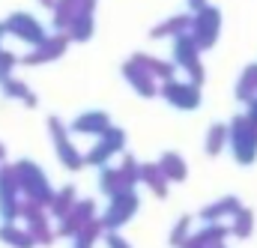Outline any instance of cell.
I'll return each instance as SVG.
<instances>
[{
  "label": "cell",
  "mask_w": 257,
  "mask_h": 248,
  "mask_svg": "<svg viewBox=\"0 0 257 248\" xmlns=\"http://www.w3.org/2000/svg\"><path fill=\"white\" fill-rule=\"evenodd\" d=\"M12 171H15V180H18L21 194H24L27 200H33V203H39V206L48 209V203H51V197H54V188H51V183H48L45 171H42L36 162H30V159L15 162Z\"/></svg>",
  "instance_id": "1"
},
{
  "label": "cell",
  "mask_w": 257,
  "mask_h": 248,
  "mask_svg": "<svg viewBox=\"0 0 257 248\" xmlns=\"http://www.w3.org/2000/svg\"><path fill=\"white\" fill-rule=\"evenodd\" d=\"M227 147L233 153V159L239 165H254L257 159V132L251 129V123L245 120V114L233 117L227 123Z\"/></svg>",
  "instance_id": "2"
},
{
  "label": "cell",
  "mask_w": 257,
  "mask_h": 248,
  "mask_svg": "<svg viewBox=\"0 0 257 248\" xmlns=\"http://www.w3.org/2000/svg\"><path fill=\"white\" fill-rule=\"evenodd\" d=\"M218 30H221V12H218V6L206 3L200 12H192V30H189V36L194 39V45L200 51H206V48H212L218 42Z\"/></svg>",
  "instance_id": "3"
},
{
  "label": "cell",
  "mask_w": 257,
  "mask_h": 248,
  "mask_svg": "<svg viewBox=\"0 0 257 248\" xmlns=\"http://www.w3.org/2000/svg\"><path fill=\"white\" fill-rule=\"evenodd\" d=\"M108 200H111V203H108L105 215L99 218L105 230H120L126 221H132V218H135V212H138V206H141V200H138L135 188H123V191L111 194Z\"/></svg>",
  "instance_id": "4"
},
{
  "label": "cell",
  "mask_w": 257,
  "mask_h": 248,
  "mask_svg": "<svg viewBox=\"0 0 257 248\" xmlns=\"http://www.w3.org/2000/svg\"><path fill=\"white\" fill-rule=\"evenodd\" d=\"M123 150H126V132L117 129V126H108V129L99 135V141L84 153V165L105 168V165L111 162V156H117V153H123Z\"/></svg>",
  "instance_id": "5"
},
{
  "label": "cell",
  "mask_w": 257,
  "mask_h": 248,
  "mask_svg": "<svg viewBox=\"0 0 257 248\" xmlns=\"http://www.w3.org/2000/svg\"><path fill=\"white\" fill-rule=\"evenodd\" d=\"M174 63H177V69H183L189 75L192 84H197V87L203 84L206 72H203V63H200V48L194 45V39L189 33L174 36Z\"/></svg>",
  "instance_id": "6"
},
{
  "label": "cell",
  "mask_w": 257,
  "mask_h": 248,
  "mask_svg": "<svg viewBox=\"0 0 257 248\" xmlns=\"http://www.w3.org/2000/svg\"><path fill=\"white\" fill-rule=\"evenodd\" d=\"M48 129H51V141H54V150L60 156V165L69 168V171H81L84 168V153H78V147L72 144L69 126L60 117H48Z\"/></svg>",
  "instance_id": "7"
},
{
  "label": "cell",
  "mask_w": 257,
  "mask_h": 248,
  "mask_svg": "<svg viewBox=\"0 0 257 248\" xmlns=\"http://www.w3.org/2000/svg\"><path fill=\"white\" fill-rule=\"evenodd\" d=\"M0 218L3 221L21 218V188H18L12 165H0Z\"/></svg>",
  "instance_id": "8"
},
{
  "label": "cell",
  "mask_w": 257,
  "mask_h": 248,
  "mask_svg": "<svg viewBox=\"0 0 257 248\" xmlns=\"http://www.w3.org/2000/svg\"><path fill=\"white\" fill-rule=\"evenodd\" d=\"M159 96H165L174 108H180V111H194V108H200V87L192 84V81H177V78H171V81H162L159 84Z\"/></svg>",
  "instance_id": "9"
},
{
  "label": "cell",
  "mask_w": 257,
  "mask_h": 248,
  "mask_svg": "<svg viewBox=\"0 0 257 248\" xmlns=\"http://www.w3.org/2000/svg\"><path fill=\"white\" fill-rule=\"evenodd\" d=\"M3 27H6V33L9 36H15V39H21V42H27L30 48L33 45H39V42H45V27L30 15V12H12L6 21H3Z\"/></svg>",
  "instance_id": "10"
},
{
  "label": "cell",
  "mask_w": 257,
  "mask_h": 248,
  "mask_svg": "<svg viewBox=\"0 0 257 248\" xmlns=\"http://www.w3.org/2000/svg\"><path fill=\"white\" fill-rule=\"evenodd\" d=\"M66 48H69V36H66V33H54V36H45V42L33 45V48H30V51H27L18 63H24V66L51 63V60H57V57H63Z\"/></svg>",
  "instance_id": "11"
},
{
  "label": "cell",
  "mask_w": 257,
  "mask_h": 248,
  "mask_svg": "<svg viewBox=\"0 0 257 248\" xmlns=\"http://www.w3.org/2000/svg\"><path fill=\"white\" fill-rule=\"evenodd\" d=\"M227 236H230V230H227L221 221H209V224H203L200 230H192V236H189L180 248H218V245H224Z\"/></svg>",
  "instance_id": "12"
},
{
  "label": "cell",
  "mask_w": 257,
  "mask_h": 248,
  "mask_svg": "<svg viewBox=\"0 0 257 248\" xmlns=\"http://www.w3.org/2000/svg\"><path fill=\"white\" fill-rule=\"evenodd\" d=\"M123 75H126V81L132 84V90H135V93H141L144 99L159 96V84H156V78H153L141 63L126 60V63H123Z\"/></svg>",
  "instance_id": "13"
},
{
  "label": "cell",
  "mask_w": 257,
  "mask_h": 248,
  "mask_svg": "<svg viewBox=\"0 0 257 248\" xmlns=\"http://www.w3.org/2000/svg\"><path fill=\"white\" fill-rule=\"evenodd\" d=\"M111 126V117L105 114V111H84V114H78L72 126H69V132H75V135H93V138H99L105 129Z\"/></svg>",
  "instance_id": "14"
},
{
  "label": "cell",
  "mask_w": 257,
  "mask_h": 248,
  "mask_svg": "<svg viewBox=\"0 0 257 248\" xmlns=\"http://www.w3.org/2000/svg\"><path fill=\"white\" fill-rule=\"evenodd\" d=\"M192 30V12H180V15H171L168 21H162V24H156L153 27V39H165V36H183V33H189Z\"/></svg>",
  "instance_id": "15"
},
{
  "label": "cell",
  "mask_w": 257,
  "mask_h": 248,
  "mask_svg": "<svg viewBox=\"0 0 257 248\" xmlns=\"http://www.w3.org/2000/svg\"><path fill=\"white\" fill-rule=\"evenodd\" d=\"M239 206H242V203H239V197L227 194V197H221V200H215V203L203 206V209H200V221H203V224H209V221H224V218H230Z\"/></svg>",
  "instance_id": "16"
},
{
  "label": "cell",
  "mask_w": 257,
  "mask_h": 248,
  "mask_svg": "<svg viewBox=\"0 0 257 248\" xmlns=\"http://www.w3.org/2000/svg\"><path fill=\"white\" fill-rule=\"evenodd\" d=\"M141 183L153 191V197H168V180H165L159 162H144L141 165Z\"/></svg>",
  "instance_id": "17"
},
{
  "label": "cell",
  "mask_w": 257,
  "mask_h": 248,
  "mask_svg": "<svg viewBox=\"0 0 257 248\" xmlns=\"http://www.w3.org/2000/svg\"><path fill=\"white\" fill-rule=\"evenodd\" d=\"M132 60L141 63V66H144L156 81H171V78H177V63L159 60V57H153V54H135Z\"/></svg>",
  "instance_id": "18"
},
{
  "label": "cell",
  "mask_w": 257,
  "mask_h": 248,
  "mask_svg": "<svg viewBox=\"0 0 257 248\" xmlns=\"http://www.w3.org/2000/svg\"><path fill=\"white\" fill-rule=\"evenodd\" d=\"M93 30H96L93 12L78 9V12H75V18H72V24L66 27V36H69V42H87V39L93 36Z\"/></svg>",
  "instance_id": "19"
},
{
  "label": "cell",
  "mask_w": 257,
  "mask_h": 248,
  "mask_svg": "<svg viewBox=\"0 0 257 248\" xmlns=\"http://www.w3.org/2000/svg\"><path fill=\"white\" fill-rule=\"evenodd\" d=\"M0 242H6L12 248H36V239L30 236V230L18 227L15 221H3L0 224Z\"/></svg>",
  "instance_id": "20"
},
{
  "label": "cell",
  "mask_w": 257,
  "mask_h": 248,
  "mask_svg": "<svg viewBox=\"0 0 257 248\" xmlns=\"http://www.w3.org/2000/svg\"><path fill=\"white\" fill-rule=\"evenodd\" d=\"M159 168H162V174H165L168 183H183V180L189 177V165L183 162L180 153H165V156L159 159Z\"/></svg>",
  "instance_id": "21"
},
{
  "label": "cell",
  "mask_w": 257,
  "mask_h": 248,
  "mask_svg": "<svg viewBox=\"0 0 257 248\" xmlns=\"http://www.w3.org/2000/svg\"><path fill=\"white\" fill-rule=\"evenodd\" d=\"M27 230H30V236L36 239V245H51L54 242V227H51V221H48V209L45 212H39V215H33V218H27Z\"/></svg>",
  "instance_id": "22"
},
{
  "label": "cell",
  "mask_w": 257,
  "mask_h": 248,
  "mask_svg": "<svg viewBox=\"0 0 257 248\" xmlns=\"http://www.w3.org/2000/svg\"><path fill=\"white\" fill-rule=\"evenodd\" d=\"M0 90H3V96L6 99H21L27 108H36L39 105V99H36V93H30L27 90V84L24 81H18V78H6V81H0Z\"/></svg>",
  "instance_id": "23"
},
{
  "label": "cell",
  "mask_w": 257,
  "mask_h": 248,
  "mask_svg": "<svg viewBox=\"0 0 257 248\" xmlns=\"http://www.w3.org/2000/svg\"><path fill=\"white\" fill-rule=\"evenodd\" d=\"M227 230H230V236H236V239H248V236L254 233V212L245 209V206H239V209L230 215Z\"/></svg>",
  "instance_id": "24"
},
{
  "label": "cell",
  "mask_w": 257,
  "mask_h": 248,
  "mask_svg": "<svg viewBox=\"0 0 257 248\" xmlns=\"http://www.w3.org/2000/svg\"><path fill=\"white\" fill-rule=\"evenodd\" d=\"M233 93H236V99H239V102H245V105L257 96V63H251V66H245V69H242V75H239V81H236Z\"/></svg>",
  "instance_id": "25"
},
{
  "label": "cell",
  "mask_w": 257,
  "mask_h": 248,
  "mask_svg": "<svg viewBox=\"0 0 257 248\" xmlns=\"http://www.w3.org/2000/svg\"><path fill=\"white\" fill-rule=\"evenodd\" d=\"M75 200H78L75 188H72V186H63L60 191H54V197H51V203H48V215L60 221L66 212H69V209L75 206Z\"/></svg>",
  "instance_id": "26"
},
{
  "label": "cell",
  "mask_w": 257,
  "mask_h": 248,
  "mask_svg": "<svg viewBox=\"0 0 257 248\" xmlns=\"http://www.w3.org/2000/svg\"><path fill=\"white\" fill-rule=\"evenodd\" d=\"M102 233H105L102 221H99V218H93V221H87V224H84V227L72 236V239H75V242H72V248H93L99 239H102Z\"/></svg>",
  "instance_id": "27"
},
{
  "label": "cell",
  "mask_w": 257,
  "mask_h": 248,
  "mask_svg": "<svg viewBox=\"0 0 257 248\" xmlns=\"http://www.w3.org/2000/svg\"><path fill=\"white\" fill-rule=\"evenodd\" d=\"M224 147H227V126H224V123L209 126V129H206V141H203L206 156H218Z\"/></svg>",
  "instance_id": "28"
},
{
  "label": "cell",
  "mask_w": 257,
  "mask_h": 248,
  "mask_svg": "<svg viewBox=\"0 0 257 248\" xmlns=\"http://www.w3.org/2000/svg\"><path fill=\"white\" fill-rule=\"evenodd\" d=\"M99 188H102V194H117V191H123L126 186V180H123V174H120V168H102V177H99Z\"/></svg>",
  "instance_id": "29"
},
{
  "label": "cell",
  "mask_w": 257,
  "mask_h": 248,
  "mask_svg": "<svg viewBox=\"0 0 257 248\" xmlns=\"http://www.w3.org/2000/svg\"><path fill=\"white\" fill-rule=\"evenodd\" d=\"M117 168H120V174H123V180H126L128 188H135L141 183V165L135 162V156H123V162Z\"/></svg>",
  "instance_id": "30"
},
{
  "label": "cell",
  "mask_w": 257,
  "mask_h": 248,
  "mask_svg": "<svg viewBox=\"0 0 257 248\" xmlns=\"http://www.w3.org/2000/svg\"><path fill=\"white\" fill-rule=\"evenodd\" d=\"M189 236H192V215H183V218H177V224L171 230V245L180 248Z\"/></svg>",
  "instance_id": "31"
},
{
  "label": "cell",
  "mask_w": 257,
  "mask_h": 248,
  "mask_svg": "<svg viewBox=\"0 0 257 248\" xmlns=\"http://www.w3.org/2000/svg\"><path fill=\"white\" fill-rule=\"evenodd\" d=\"M15 66H18V57H15L12 51H3V48H0V81H6Z\"/></svg>",
  "instance_id": "32"
},
{
  "label": "cell",
  "mask_w": 257,
  "mask_h": 248,
  "mask_svg": "<svg viewBox=\"0 0 257 248\" xmlns=\"http://www.w3.org/2000/svg\"><path fill=\"white\" fill-rule=\"evenodd\" d=\"M102 239H105V245H108V248H132L126 239L117 233V230H105V233H102Z\"/></svg>",
  "instance_id": "33"
},
{
  "label": "cell",
  "mask_w": 257,
  "mask_h": 248,
  "mask_svg": "<svg viewBox=\"0 0 257 248\" xmlns=\"http://www.w3.org/2000/svg\"><path fill=\"white\" fill-rule=\"evenodd\" d=\"M245 120H248V123H251V129L257 132V96L251 99V102H248V111H245Z\"/></svg>",
  "instance_id": "34"
},
{
  "label": "cell",
  "mask_w": 257,
  "mask_h": 248,
  "mask_svg": "<svg viewBox=\"0 0 257 248\" xmlns=\"http://www.w3.org/2000/svg\"><path fill=\"white\" fill-rule=\"evenodd\" d=\"M186 3H189V12H200L206 6V0H186Z\"/></svg>",
  "instance_id": "35"
},
{
  "label": "cell",
  "mask_w": 257,
  "mask_h": 248,
  "mask_svg": "<svg viewBox=\"0 0 257 248\" xmlns=\"http://www.w3.org/2000/svg\"><path fill=\"white\" fill-rule=\"evenodd\" d=\"M39 3H42V6H48V9H54V3H57V0H39Z\"/></svg>",
  "instance_id": "36"
},
{
  "label": "cell",
  "mask_w": 257,
  "mask_h": 248,
  "mask_svg": "<svg viewBox=\"0 0 257 248\" xmlns=\"http://www.w3.org/2000/svg\"><path fill=\"white\" fill-rule=\"evenodd\" d=\"M3 159H6V147L0 144V162H3Z\"/></svg>",
  "instance_id": "37"
},
{
  "label": "cell",
  "mask_w": 257,
  "mask_h": 248,
  "mask_svg": "<svg viewBox=\"0 0 257 248\" xmlns=\"http://www.w3.org/2000/svg\"><path fill=\"white\" fill-rule=\"evenodd\" d=\"M3 36H6V27H3V21H0V42H3Z\"/></svg>",
  "instance_id": "38"
},
{
  "label": "cell",
  "mask_w": 257,
  "mask_h": 248,
  "mask_svg": "<svg viewBox=\"0 0 257 248\" xmlns=\"http://www.w3.org/2000/svg\"><path fill=\"white\" fill-rule=\"evenodd\" d=\"M218 248H224V245H218Z\"/></svg>",
  "instance_id": "39"
}]
</instances>
